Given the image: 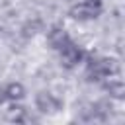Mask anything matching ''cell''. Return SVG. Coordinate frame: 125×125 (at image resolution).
<instances>
[{
  "instance_id": "5",
  "label": "cell",
  "mask_w": 125,
  "mask_h": 125,
  "mask_svg": "<svg viewBox=\"0 0 125 125\" xmlns=\"http://www.w3.org/2000/svg\"><path fill=\"white\" fill-rule=\"evenodd\" d=\"M47 41H49V45L55 49V51H61L68 41H72L70 39V35H68V31L64 29V27H51L49 29V33H47Z\"/></svg>"
},
{
  "instance_id": "4",
  "label": "cell",
  "mask_w": 125,
  "mask_h": 125,
  "mask_svg": "<svg viewBox=\"0 0 125 125\" xmlns=\"http://www.w3.org/2000/svg\"><path fill=\"white\" fill-rule=\"evenodd\" d=\"M35 107L41 111V113H55L62 107V102L55 96V94H49V92H39L35 96Z\"/></svg>"
},
{
  "instance_id": "1",
  "label": "cell",
  "mask_w": 125,
  "mask_h": 125,
  "mask_svg": "<svg viewBox=\"0 0 125 125\" xmlns=\"http://www.w3.org/2000/svg\"><path fill=\"white\" fill-rule=\"evenodd\" d=\"M113 74H119V64L115 59L109 57H94L86 66V76L92 82H102Z\"/></svg>"
},
{
  "instance_id": "3",
  "label": "cell",
  "mask_w": 125,
  "mask_h": 125,
  "mask_svg": "<svg viewBox=\"0 0 125 125\" xmlns=\"http://www.w3.org/2000/svg\"><path fill=\"white\" fill-rule=\"evenodd\" d=\"M59 57H61V64H62L64 68H74L76 64L82 62V59H84V49H82L78 43L68 41V43L59 51Z\"/></svg>"
},
{
  "instance_id": "7",
  "label": "cell",
  "mask_w": 125,
  "mask_h": 125,
  "mask_svg": "<svg viewBox=\"0 0 125 125\" xmlns=\"http://www.w3.org/2000/svg\"><path fill=\"white\" fill-rule=\"evenodd\" d=\"M104 88L109 92V96H113V98H117V100H121V98H123V94H125L123 80H121L117 74H113V76L105 78V84H104Z\"/></svg>"
},
{
  "instance_id": "2",
  "label": "cell",
  "mask_w": 125,
  "mask_h": 125,
  "mask_svg": "<svg viewBox=\"0 0 125 125\" xmlns=\"http://www.w3.org/2000/svg\"><path fill=\"white\" fill-rule=\"evenodd\" d=\"M102 10H104L102 0H82L68 10V16L78 21H88V20H96L102 14Z\"/></svg>"
},
{
  "instance_id": "6",
  "label": "cell",
  "mask_w": 125,
  "mask_h": 125,
  "mask_svg": "<svg viewBox=\"0 0 125 125\" xmlns=\"http://www.w3.org/2000/svg\"><path fill=\"white\" fill-rule=\"evenodd\" d=\"M23 96H25V90H23V86L20 82H10V84L0 88V104H4V102H18Z\"/></svg>"
},
{
  "instance_id": "8",
  "label": "cell",
  "mask_w": 125,
  "mask_h": 125,
  "mask_svg": "<svg viewBox=\"0 0 125 125\" xmlns=\"http://www.w3.org/2000/svg\"><path fill=\"white\" fill-rule=\"evenodd\" d=\"M8 119H10V121H20V123L29 121V117L25 115V107H21V105H12V107H10Z\"/></svg>"
}]
</instances>
